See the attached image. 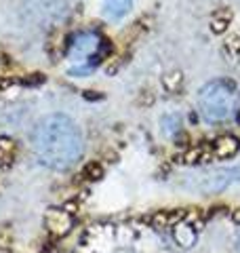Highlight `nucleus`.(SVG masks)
<instances>
[{
  "instance_id": "obj_1",
  "label": "nucleus",
  "mask_w": 240,
  "mask_h": 253,
  "mask_svg": "<svg viewBox=\"0 0 240 253\" xmlns=\"http://www.w3.org/2000/svg\"><path fill=\"white\" fill-rule=\"evenodd\" d=\"M32 148L44 167L66 171L80 161L84 150L80 126L68 114H49L40 118L32 131Z\"/></svg>"
},
{
  "instance_id": "obj_2",
  "label": "nucleus",
  "mask_w": 240,
  "mask_h": 253,
  "mask_svg": "<svg viewBox=\"0 0 240 253\" xmlns=\"http://www.w3.org/2000/svg\"><path fill=\"white\" fill-rule=\"evenodd\" d=\"M198 108L206 123H221L236 108V84L230 81L206 83L198 93Z\"/></svg>"
},
{
  "instance_id": "obj_3",
  "label": "nucleus",
  "mask_w": 240,
  "mask_h": 253,
  "mask_svg": "<svg viewBox=\"0 0 240 253\" xmlns=\"http://www.w3.org/2000/svg\"><path fill=\"white\" fill-rule=\"evenodd\" d=\"M240 181V167H221V169H209L202 173H192L183 186L190 190H196L200 194H219L232 184Z\"/></svg>"
},
{
  "instance_id": "obj_4",
  "label": "nucleus",
  "mask_w": 240,
  "mask_h": 253,
  "mask_svg": "<svg viewBox=\"0 0 240 253\" xmlns=\"http://www.w3.org/2000/svg\"><path fill=\"white\" fill-rule=\"evenodd\" d=\"M44 226L55 236H66L74 226V219H72V213L66 209H49L44 215Z\"/></svg>"
},
{
  "instance_id": "obj_5",
  "label": "nucleus",
  "mask_w": 240,
  "mask_h": 253,
  "mask_svg": "<svg viewBox=\"0 0 240 253\" xmlns=\"http://www.w3.org/2000/svg\"><path fill=\"white\" fill-rule=\"evenodd\" d=\"M99 46V36L97 34H91V32H82L74 38V42L70 44V57L72 59H78V57H86L91 55L93 51H97Z\"/></svg>"
},
{
  "instance_id": "obj_6",
  "label": "nucleus",
  "mask_w": 240,
  "mask_h": 253,
  "mask_svg": "<svg viewBox=\"0 0 240 253\" xmlns=\"http://www.w3.org/2000/svg\"><path fill=\"white\" fill-rule=\"evenodd\" d=\"M196 230L198 228L194 226V224H190V221H177V224L173 226V239H175V243L179 245V247H183V249H188V247H192V245L196 243Z\"/></svg>"
},
{
  "instance_id": "obj_7",
  "label": "nucleus",
  "mask_w": 240,
  "mask_h": 253,
  "mask_svg": "<svg viewBox=\"0 0 240 253\" xmlns=\"http://www.w3.org/2000/svg\"><path fill=\"white\" fill-rule=\"evenodd\" d=\"M238 148H240V141L234 135H223L213 144L211 152L215 158H230L238 152Z\"/></svg>"
},
{
  "instance_id": "obj_8",
  "label": "nucleus",
  "mask_w": 240,
  "mask_h": 253,
  "mask_svg": "<svg viewBox=\"0 0 240 253\" xmlns=\"http://www.w3.org/2000/svg\"><path fill=\"white\" fill-rule=\"evenodd\" d=\"M131 2L133 0H103V13L108 19L118 21L131 11Z\"/></svg>"
},
{
  "instance_id": "obj_9",
  "label": "nucleus",
  "mask_w": 240,
  "mask_h": 253,
  "mask_svg": "<svg viewBox=\"0 0 240 253\" xmlns=\"http://www.w3.org/2000/svg\"><path fill=\"white\" fill-rule=\"evenodd\" d=\"M230 21H232V13L230 11H226V9L215 11L213 17H211V30L215 32V34H223V32L228 30Z\"/></svg>"
},
{
  "instance_id": "obj_10",
  "label": "nucleus",
  "mask_w": 240,
  "mask_h": 253,
  "mask_svg": "<svg viewBox=\"0 0 240 253\" xmlns=\"http://www.w3.org/2000/svg\"><path fill=\"white\" fill-rule=\"evenodd\" d=\"M181 83H183V74L179 72V70H173V72H169V74L162 76V86H164V89L169 91V93L179 91Z\"/></svg>"
},
{
  "instance_id": "obj_11",
  "label": "nucleus",
  "mask_w": 240,
  "mask_h": 253,
  "mask_svg": "<svg viewBox=\"0 0 240 253\" xmlns=\"http://www.w3.org/2000/svg\"><path fill=\"white\" fill-rule=\"evenodd\" d=\"M82 177H86V179H91V181H97V179H101L103 177V167L99 163H89L84 167V171H82Z\"/></svg>"
},
{
  "instance_id": "obj_12",
  "label": "nucleus",
  "mask_w": 240,
  "mask_h": 253,
  "mask_svg": "<svg viewBox=\"0 0 240 253\" xmlns=\"http://www.w3.org/2000/svg\"><path fill=\"white\" fill-rule=\"evenodd\" d=\"M206 158H209V154H206L202 148H192V150H188V152L183 154V161L190 163V165L202 163V161H206Z\"/></svg>"
},
{
  "instance_id": "obj_13",
  "label": "nucleus",
  "mask_w": 240,
  "mask_h": 253,
  "mask_svg": "<svg viewBox=\"0 0 240 253\" xmlns=\"http://www.w3.org/2000/svg\"><path fill=\"white\" fill-rule=\"evenodd\" d=\"M162 126H164L166 135H173V131H177V126H179V118L177 116H164L162 118Z\"/></svg>"
},
{
  "instance_id": "obj_14",
  "label": "nucleus",
  "mask_w": 240,
  "mask_h": 253,
  "mask_svg": "<svg viewBox=\"0 0 240 253\" xmlns=\"http://www.w3.org/2000/svg\"><path fill=\"white\" fill-rule=\"evenodd\" d=\"M232 221H234L236 226H240V209H234V211H232Z\"/></svg>"
},
{
  "instance_id": "obj_15",
  "label": "nucleus",
  "mask_w": 240,
  "mask_h": 253,
  "mask_svg": "<svg viewBox=\"0 0 240 253\" xmlns=\"http://www.w3.org/2000/svg\"><path fill=\"white\" fill-rule=\"evenodd\" d=\"M236 253H240V239L236 241Z\"/></svg>"
},
{
  "instance_id": "obj_16",
  "label": "nucleus",
  "mask_w": 240,
  "mask_h": 253,
  "mask_svg": "<svg viewBox=\"0 0 240 253\" xmlns=\"http://www.w3.org/2000/svg\"><path fill=\"white\" fill-rule=\"evenodd\" d=\"M238 123H240V112H238Z\"/></svg>"
}]
</instances>
